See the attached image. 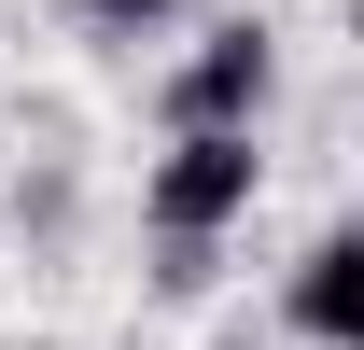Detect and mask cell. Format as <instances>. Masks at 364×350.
<instances>
[{"label":"cell","mask_w":364,"mask_h":350,"mask_svg":"<svg viewBox=\"0 0 364 350\" xmlns=\"http://www.w3.org/2000/svg\"><path fill=\"white\" fill-rule=\"evenodd\" d=\"M252 196H267V154H252V140H225V127L168 140V154L140 169V224H154V238H182V253H210L225 224H252Z\"/></svg>","instance_id":"6da1fadb"},{"label":"cell","mask_w":364,"mask_h":350,"mask_svg":"<svg viewBox=\"0 0 364 350\" xmlns=\"http://www.w3.org/2000/svg\"><path fill=\"white\" fill-rule=\"evenodd\" d=\"M267 98H280V43L238 14V28H210V43L168 70V140H196V127L252 140V127H267Z\"/></svg>","instance_id":"7a4b0ae2"},{"label":"cell","mask_w":364,"mask_h":350,"mask_svg":"<svg viewBox=\"0 0 364 350\" xmlns=\"http://www.w3.org/2000/svg\"><path fill=\"white\" fill-rule=\"evenodd\" d=\"M280 308H294V336H309V350H350V336H364V238H350V224H322L309 253H294Z\"/></svg>","instance_id":"3957f363"},{"label":"cell","mask_w":364,"mask_h":350,"mask_svg":"<svg viewBox=\"0 0 364 350\" xmlns=\"http://www.w3.org/2000/svg\"><path fill=\"white\" fill-rule=\"evenodd\" d=\"M70 14H85V28H98V43H140V28H168V14H182V0H70Z\"/></svg>","instance_id":"277c9868"}]
</instances>
